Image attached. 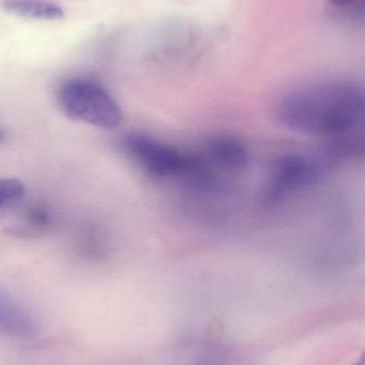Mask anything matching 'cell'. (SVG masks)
Wrapping results in <instances>:
<instances>
[{
	"label": "cell",
	"instance_id": "6da1fadb",
	"mask_svg": "<svg viewBox=\"0 0 365 365\" xmlns=\"http://www.w3.org/2000/svg\"><path fill=\"white\" fill-rule=\"evenodd\" d=\"M276 120L294 132L338 137L364 121V93L351 81H330L289 92L276 106Z\"/></svg>",
	"mask_w": 365,
	"mask_h": 365
},
{
	"label": "cell",
	"instance_id": "7a4b0ae2",
	"mask_svg": "<svg viewBox=\"0 0 365 365\" xmlns=\"http://www.w3.org/2000/svg\"><path fill=\"white\" fill-rule=\"evenodd\" d=\"M124 148L135 164L156 179L199 182L205 181L209 175V167L205 160L184 153L148 135L137 133L126 135Z\"/></svg>",
	"mask_w": 365,
	"mask_h": 365
},
{
	"label": "cell",
	"instance_id": "3957f363",
	"mask_svg": "<svg viewBox=\"0 0 365 365\" xmlns=\"http://www.w3.org/2000/svg\"><path fill=\"white\" fill-rule=\"evenodd\" d=\"M58 102L71 119L102 130H115L124 120L121 108L103 86L91 79H68L58 90Z\"/></svg>",
	"mask_w": 365,
	"mask_h": 365
},
{
	"label": "cell",
	"instance_id": "277c9868",
	"mask_svg": "<svg viewBox=\"0 0 365 365\" xmlns=\"http://www.w3.org/2000/svg\"><path fill=\"white\" fill-rule=\"evenodd\" d=\"M327 166L329 165L323 158L313 160L293 154L279 158L272 167L266 186L265 199L270 204L283 201L312 185Z\"/></svg>",
	"mask_w": 365,
	"mask_h": 365
},
{
	"label": "cell",
	"instance_id": "5b68a950",
	"mask_svg": "<svg viewBox=\"0 0 365 365\" xmlns=\"http://www.w3.org/2000/svg\"><path fill=\"white\" fill-rule=\"evenodd\" d=\"M39 331L36 315L23 302L0 289V334L13 339L34 338Z\"/></svg>",
	"mask_w": 365,
	"mask_h": 365
},
{
	"label": "cell",
	"instance_id": "8992f818",
	"mask_svg": "<svg viewBox=\"0 0 365 365\" xmlns=\"http://www.w3.org/2000/svg\"><path fill=\"white\" fill-rule=\"evenodd\" d=\"M205 162L225 173H237L249 164V152L244 143L231 135H216L206 143Z\"/></svg>",
	"mask_w": 365,
	"mask_h": 365
},
{
	"label": "cell",
	"instance_id": "52a82bcc",
	"mask_svg": "<svg viewBox=\"0 0 365 365\" xmlns=\"http://www.w3.org/2000/svg\"><path fill=\"white\" fill-rule=\"evenodd\" d=\"M4 10L17 16L40 21H59L64 19V11L51 0H4Z\"/></svg>",
	"mask_w": 365,
	"mask_h": 365
},
{
	"label": "cell",
	"instance_id": "ba28073f",
	"mask_svg": "<svg viewBox=\"0 0 365 365\" xmlns=\"http://www.w3.org/2000/svg\"><path fill=\"white\" fill-rule=\"evenodd\" d=\"M25 195V186L16 179H0V208L19 201Z\"/></svg>",
	"mask_w": 365,
	"mask_h": 365
},
{
	"label": "cell",
	"instance_id": "9c48e42d",
	"mask_svg": "<svg viewBox=\"0 0 365 365\" xmlns=\"http://www.w3.org/2000/svg\"><path fill=\"white\" fill-rule=\"evenodd\" d=\"M28 222L36 229H44L51 222V215L42 206H34L28 212Z\"/></svg>",
	"mask_w": 365,
	"mask_h": 365
},
{
	"label": "cell",
	"instance_id": "30bf717a",
	"mask_svg": "<svg viewBox=\"0 0 365 365\" xmlns=\"http://www.w3.org/2000/svg\"><path fill=\"white\" fill-rule=\"evenodd\" d=\"M329 1L338 8H349L355 4L357 0H329Z\"/></svg>",
	"mask_w": 365,
	"mask_h": 365
},
{
	"label": "cell",
	"instance_id": "8fae6325",
	"mask_svg": "<svg viewBox=\"0 0 365 365\" xmlns=\"http://www.w3.org/2000/svg\"><path fill=\"white\" fill-rule=\"evenodd\" d=\"M4 132L2 130H0V141L4 140Z\"/></svg>",
	"mask_w": 365,
	"mask_h": 365
}]
</instances>
